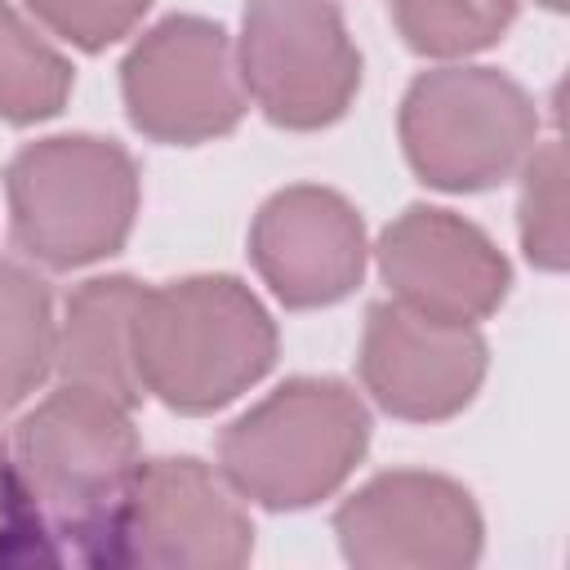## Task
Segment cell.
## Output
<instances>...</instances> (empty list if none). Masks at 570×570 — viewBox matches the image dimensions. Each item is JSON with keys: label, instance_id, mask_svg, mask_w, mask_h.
Returning a JSON list of instances; mask_svg holds the SVG:
<instances>
[{"label": "cell", "instance_id": "obj_10", "mask_svg": "<svg viewBox=\"0 0 570 570\" xmlns=\"http://www.w3.org/2000/svg\"><path fill=\"white\" fill-rule=\"evenodd\" d=\"M379 272L392 298L428 321L476 325L508 294V258L450 209L414 205L379 236Z\"/></svg>", "mask_w": 570, "mask_h": 570}, {"label": "cell", "instance_id": "obj_2", "mask_svg": "<svg viewBox=\"0 0 570 570\" xmlns=\"http://www.w3.org/2000/svg\"><path fill=\"white\" fill-rule=\"evenodd\" d=\"M276 361V325L236 276H187L142 289L134 370L142 392L183 414H209L254 387Z\"/></svg>", "mask_w": 570, "mask_h": 570}, {"label": "cell", "instance_id": "obj_14", "mask_svg": "<svg viewBox=\"0 0 570 570\" xmlns=\"http://www.w3.org/2000/svg\"><path fill=\"white\" fill-rule=\"evenodd\" d=\"M58 325L53 298L40 276L0 263V414L22 405L53 370Z\"/></svg>", "mask_w": 570, "mask_h": 570}, {"label": "cell", "instance_id": "obj_18", "mask_svg": "<svg viewBox=\"0 0 570 570\" xmlns=\"http://www.w3.org/2000/svg\"><path fill=\"white\" fill-rule=\"evenodd\" d=\"M22 4L67 45L98 53L120 36H129L151 0H22Z\"/></svg>", "mask_w": 570, "mask_h": 570}, {"label": "cell", "instance_id": "obj_13", "mask_svg": "<svg viewBox=\"0 0 570 570\" xmlns=\"http://www.w3.org/2000/svg\"><path fill=\"white\" fill-rule=\"evenodd\" d=\"M142 285L129 276H98L85 281L67 298V316L58 330L53 370L62 383L94 387L120 405H138L147 392L134 370V312Z\"/></svg>", "mask_w": 570, "mask_h": 570}, {"label": "cell", "instance_id": "obj_3", "mask_svg": "<svg viewBox=\"0 0 570 570\" xmlns=\"http://www.w3.org/2000/svg\"><path fill=\"white\" fill-rule=\"evenodd\" d=\"M365 445L370 410L347 383L289 379L223 432L218 463L240 499L294 512L334 494Z\"/></svg>", "mask_w": 570, "mask_h": 570}, {"label": "cell", "instance_id": "obj_17", "mask_svg": "<svg viewBox=\"0 0 570 570\" xmlns=\"http://www.w3.org/2000/svg\"><path fill=\"white\" fill-rule=\"evenodd\" d=\"M521 245H525L530 263H539L548 272L566 267V151L557 138L525 156Z\"/></svg>", "mask_w": 570, "mask_h": 570}, {"label": "cell", "instance_id": "obj_9", "mask_svg": "<svg viewBox=\"0 0 570 570\" xmlns=\"http://www.w3.org/2000/svg\"><path fill=\"white\" fill-rule=\"evenodd\" d=\"M343 557L361 570H459L481 557L472 494L436 472H383L334 517Z\"/></svg>", "mask_w": 570, "mask_h": 570}, {"label": "cell", "instance_id": "obj_4", "mask_svg": "<svg viewBox=\"0 0 570 570\" xmlns=\"http://www.w3.org/2000/svg\"><path fill=\"white\" fill-rule=\"evenodd\" d=\"M4 191L18 249L58 272L116 254L138 214L129 151L89 134L22 147L4 174Z\"/></svg>", "mask_w": 570, "mask_h": 570}, {"label": "cell", "instance_id": "obj_11", "mask_svg": "<svg viewBox=\"0 0 570 570\" xmlns=\"http://www.w3.org/2000/svg\"><path fill=\"white\" fill-rule=\"evenodd\" d=\"M361 379L387 414L436 423L476 396L485 379V338L472 325L428 321L392 298L365 316Z\"/></svg>", "mask_w": 570, "mask_h": 570}, {"label": "cell", "instance_id": "obj_6", "mask_svg": "<svg viewBox=\"0 0 570 570\" xmlns=\"http://www.w3.org/2000/svg\"><path fill=\"white\" fill-rule=\"evenodd\" d=\"M240 80L272 125L325 129L361 89V53L330 0H249Z\"/></svg>", "mask_w": 570, "mask_h": 570}, {"label": "cell", "instance_id": "obj_5", "mask_svg": "<svg viewBox=\"0 0 570 570\" xmlns=\"http://www.w3.org/2000/svg\"><path fill=\"white\" fill-rule=\"evenodd\" d=\"M534 98L490 67L423 71L401 102V147L414 174L441 191H485L534 151Z\"/></svg>", "mask_w": 570, "mask_h": 570}, {"label": "cell", "instance_id": "obj_15", "mask_svg": "<svg viewBox=\"0 0 570 570\" xmlns=\"http://www.w3.org/2000/svg\"><path fill=\"white\" fill-rule=\"evenodd\" d=\"M71 94V62L0 0V120L36 125L58 116Z\"/></svg>", "mask_w": 570, "mask_h": 570}, {"label": "cell", "instance_id": "obj_12", "mask_svg": "<svg viewBox=\"0 0 570 570\" xmlns=\"http://www.w3.org/2000/svg\"><path fill=\"white\" fill-rule=\"evenodd\" d=\"M249 258L285 307H330L365 276V223L330 187H285L258 209Z\"/></svg>", "mask_w": 570, "mask_h": 570}, {"label": "cell", "instance_id": "obj_1", "mask_svg": "<svg viewBox=\"0 0 570 570\" xmlns=\"http://www.w3.org/2000/svg\"><path fill=\"white\" fill-rule=\"evenodd\" d=\"M9 459L49 566H120V521L142 468L129 405L62 383L13 428Z\"/></svg>", "mask_w": 570, "mask_h": 570}, {"label": "cell", "instance_id": "obj_16", "mask_svg": "<svg viewBox=\"0 0 570 570\" xmlns=\"http://www.w3.org/2000/svg\"><path fill=\"white\" fill-rule=\"evenodd\" d=\"M517 18V0H392V22L414 53L463 58L490 49Z\"/></svg>", "mask_w": 570, "mask_h": 570}, {"label": "cell", "instance_id": "obj_20", "mask_svg": "<svg viewBox=\"0 0 570 570\" xmlns=\"http://www.w3.org/2000/svg\"><path fill=\"white\" fill-rule=\"evenodd\" d=\"M543 4H548V9H566V0H543Z\"/></svg>", "mask_w": 570, "mask_h": 570}, {"label": "cell", "instance_id": "obj_19", "mask_svg": "<svg viewBox=\"0 0 570 570\" xmlns=\"http://www.w3.org/2000/svg\"><path fill=\"white\" fill-rule=\"evenodd\" d=\"M0 566H49L45 548L36 539V525L27 517V503H22L4 436H0Z\"/></svg>", "mask_w": 570, "mask_h": 570}, {"label": "cell", "instance_id": "obj_7", "mask_svg": "<svg viewBox=\"0 0 570 570\" xmlns=\"http://www.w3.org/2000/svg\"><path fill=\"white\" fill-rule=\"evenodd\" d=\"M120 94L134 129L174 147L232 134L249 107L227 31L191 13L156 22L129 49L120 67Z\"/></svg>", "mask_w": 570, "mask_h": 570}, {"label": "cell", "instance_id": "obj_8", "mask_svg": "<svg viewBox=\"0 0 570 570\" xmlns=\"http://www.w3.org/2000/svg\"><path fill=\"white\" fill-rule=\"evenodd\" d=\"M249 552V512L223 476L196 459H151L138 468L120 521V566L236 570Z\"/></svg>", "mask_w": 570, "mask_h": 570}]
</instances>
